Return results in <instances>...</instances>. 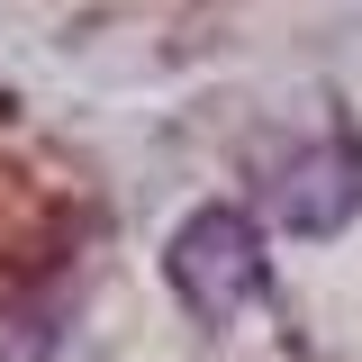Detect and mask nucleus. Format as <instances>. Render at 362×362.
Instances as JSON below:
<instances>
[{"mask_svg":"<svg viewBox=\"0 0 362 362\" xmlns=\"http://www.w3.org/2000/svg\"><path fill=\"white\" fill-rule=\"evenodd\" d=\"M173 290L190 317H209V326H226L235 308H254L263 299V235H254V218L245 209H199V218H181L173 235Z\"/></svg>","mask_w":362,"mask_h":362,"instance_id":"obj_1","label":"nucleus"},{"mask_svg":"<svg viewBox=\"0 0 362 362\" xmlns=\"http://www.w3.org/2000/svg\"><path fill=\"white\" fill-rule=\"evenodd\" d=\"M272 209H281L290 235H335V226L362 209V154L344 145V136H326V145H308V154H290L281 181H272Z\"/></svg>","mask_w":362,"mask_h":362,"instance_id":"obj_2","label":"nucleus"}]
</instances>
